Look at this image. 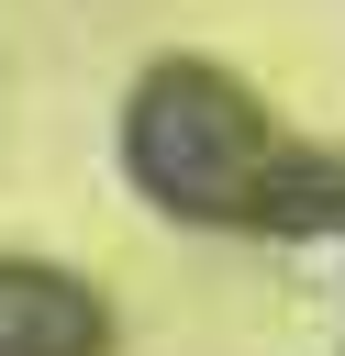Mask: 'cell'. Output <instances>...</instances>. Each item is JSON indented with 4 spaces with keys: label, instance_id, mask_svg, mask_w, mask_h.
I'll use <instances>...</instances> for the list:
<instances>
[{
    "label": "cell",
    "instance_id": "2",
    "mask_svg": "<svg viewBox=\"0 0 345 356\" xmlns=\"http://www.w3.org/2000/svg\"><path fill=\"white\" fill-rule=\"evenodd\" d=\"M0 356H111V300L67 267L0 256Z\"/></svg>",
    "mask_w": 345,
    "mask_h": 356
},
{
    "label": "cell",
    "instance_id": "1",
    "mask_svg": "<svg viewBox=\"0 0 345 356\" xmlns=\"http://www.w3.org/2000/svg\"><path fill=\"white\" fill-rule=\"evenodd\" d=\"M122 167L167 222L211 234H323L345 211V167L289 145L223 67H156L122 100Z\"/></svg>",
    "mask_w": 345,
    "mask_h": 356
}]
</instances>
